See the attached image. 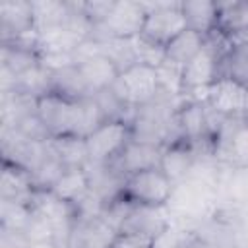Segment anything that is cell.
<instances>
[{"label":"cell","instance_id":"cell-1","mask_svg":"<svg viewBox=\"0 0 248 248\" xmlns=\"http://www.w3.org/2000/svg\"><path fill=\"white\" fill-rule=\"evenodd\" d=\"M172 190H174V182L167 176V172L161 167H155L124 176L118 196L132 205L167 207Z\"/></svg>","mask_w":248,"mask_h":248},{"label":"cell","instance_id":"cell-2","mask_svg":"<svg viewBox=\"0 0 248 248\" xmlns=\"http://www.w3.org/2000/svg\"><path fill=\"white\" fill-rule=\"evenodd\" d=\"M145 8L147 14L140 33V39H143L145 43L165 48L176 35L186 29L180 2H145Z\"/></svg>","mask_w":248,"mask_h":248},{"label":"cell","instance_id":"cell-3","mask_svg":"<svg viewBox=\"0 0 248 248\" xmlns=\"http://www.w3.org/2000/svg\"><path fill=\"white\" fill-rule=\"evenodd\" d=\"M37 114L50 138L79 136V99L76 101L48 91L37 99Z\"/></svg>","mask_w":248,"mask_h":248},{"label":"cell","instance_id":"cell-4","mask_svg":"<svg viewBox=\"0 0 248 248\" xmlns=\"http://www.w3.org/2000/svg\"><path fill=\"white\" fill-rule=\"evenodd\" d=\"M145 14V2H114L110 16L101 25L91 27L89 39H138L143 27Z\"/></svg>","mask_w":248,"mask_h":248},{"label":"cell","instance_id":"cell-5","mask_svg":"<svg viewBox=\"0 0 248 248\" xmlns=\"http://www.w3.org/2000/svg\"><path fill=\"white\" fill-rule=\"evenodd\" d=\"M112 87L134 108L151 103L163 89L157 68L149 66V64H141V62H138V64L130 66L128 70H124L116 78Z\"/></svg>","mask_w":248,"mask_h":248},{"label":"cell","instance_id":"cell-6","mask_svg":"<svg viewBox=\"0 0 248 248\" xmlns=\"http://www.w3.org/2000/svg\"><path fill=\"white\" fill-rule=\"evenodd\" d=\"M130 140H132L130 122H122V120L103 122L99 128H95L85 138V145L89 153V167L112 163Z\"/></svg>","mask_w":248,"mask_h":248},{"label":"cell","instance_id":"cell-7","mask_svg":"<svg viewBox=\"0 0 248 248\" xmlns=\"http://www.w3.org/2000/svg\"><path fill=\"white\" fill-rule=\"evenodd\" d=\"M118 231L99 213H78L64 248H110Z\"/></svg>","mask_w":248,"mask_h":248},{"label":"cell","instance_id":"cell-8","mask_svg":"<svg viewBox=\"0 0 248 248\" xmlns=\"http://www.w3.org/2000/svg\"><path fill=\"white\" fill-rule=\"evenodd\" d=\"M170 213L167 207H143V205H132L128 207L118 232L140 236L145 240H155L169 225H170Z\"/></svg>","mask_w":248,"mask_h":248},{"label":"cell","instance_id":"cell-9","mask_svg":"<svg viewBox=\"0 0 248 248\" xmlns=\"http://www.w3.org/2000/svg\"><path fill=\"white\" fill-rule=\"evenodd\" d=\"M0 31L2 43L29 39L37 35L33 2H2L0 4Z\"/></svg>","mask_w":248,"mask_h":248},{"label":"cell","instance_id":"cell-10","mask_svg":"<svg viewBox=\"0 0 248 248\" xmlns=\"http://www.w3.org/2000/svg\"><path fill=\"white\" fill-rule=\"evenodd\" d=\"M202 99L221 118H244L246 87L231 79H217Z\"/></svg>","mask_w":248,"mask_h":248},{"label":"cell","instance_id":"cell-11","mask_svg":"<svg viewBox=\"0 0 248 248\" xmlns=\"http://www.w3.org/2000/svg\"><path fill=\"white\" fill-rule=\"evenodd\" d=\"M161 157H163V147L161 145L130 140L126 143V147L120 151V155L112 163H108V167H112L124 178V176L140 172V170L161 167Z\"/></svg>","mask_w":248,"mask_h":248},{"label":"cell","instance_id":"cell-12","mask_svg":"<svg viewBox=\"0 0 248 248\" xmlns=\"http://www.w3.org/2000/svg\"><path fill=\"white\" fill-rule=\"evenodd\" d=\"M202 159L203 157L194 143H190L186 140H178V141H172L163 147L161 169L176 184V182L188 178Z\"/></svg>","mask_w":248,"mask_h":248},{"label":"cell","instance_id":"cell-13","mask_svg":"<svg viewBox=\"0 0 248 248\" xmlns=\"http://www.w3.org/2000/svg\"><path fill=\"white\" fill-rule=\"evenodd\" d=\"M217 79H231L248 89V39L227 45L217 62Z\"/></svg>","mask_w":248,"mask_h":248},{"label":"cell","instance_id":"cell-14","mask_svg":"<svg viewBox=\"0 0 248 248\" xmlns=\"http://www.w3.org/2000/svg\"><path fill=\"white\" fill-rule=\"evenodd\" d=\"M215 33L227 41L248 39V2H217Z\"/></svg>","mask_w":248,"mask_h":248},{"label":"cell","instance_id":"cell-15","mask_svg":"<svg viewBox=\"0 0 248 248\" xmlns=\"http://www.w3.org/2000/svg\"><path fill=\"white\" fill-rule=\"evenodd\" d=\"M35 196V188L31 182V174L12 163L2 165V180H0V198L2 202L16 203H31Z\"/></svg>","mask_w":248,"mask_h":248},{"label":"cell","instance_id":"cell-16","mask_svg":"<svg viewBox=\"0 0 248 248\" xmlns=\"http://www.w3.org/2000/svg\"><path fill=\"white\" fill-rule=\"evenodd\" d=\"M203 46H205L203 35L190 31V29H184L180 35H176L165 46V64H169L176 70H182L188 62H192L202 52Z\"/></svg>","mask_w":248,"mask_h":248},{"label":"cell","instance_id":"cell-17","mask_svg":"<svg viewBox=\"0 0 248 248\" xmlns=\"http://www.w3.org/2000/svg\"><path fill=\"white\" fill-rule=\"evenodd\" d=\"M52 194L78 209L91 196L87 169H66L56 186L52 188Z\"/></svg>","mask_w":248,"mask_h":248},{"label":"cell","instance_id":"cell-18","mask_svg":"<svg viewBox=\"0 0 248 248\" xmlns=\"http://www.w3.org/2000/svg\"><path fill=\"white\" fill-rule=\"evenodd\" d=\"M180 10L186 21V29L209 37L217 27V2L211 0H188L180 2Z\"/></svg>","mask_w":248,"mask_h":248},{"label":"cell","instance_id":"cell-19","mask_svg":"<svg viewBox=\"0 0 248 248\" xmlns=\"http://www.w3.org/2000/svg\"><path fill=\"white\" fill-rule=\"evenodd\" d=\"M50 145L66 169H87L89 167V153L85 145V138L79 136H62L50 138Z\"/></svg>","mask_w":248,"mask_h":248},{"label":"cell","instance_id":"cell-20","mask_svg":"<svg viewBox=\"0 0 248 248\" xmlns=\"http://www.w3.org/2000/svg\"><path fill=\"white\" fill-rule=\"evenodd\" d=\"M110 248H153V242L145 240V238H140V236L118 232V236L112 240Z\"/></svg>","mask_w":248,"mask_h":248},{"label":"cell","instance_id":"cell-21","mask_svg":"<svg viewBox=\"0 0 248 248\" xmlns=\"http://www.w3.org/2000/svg\"><path fill=\"white\" fill-rule=\"evenodd\" d=\"M0 248H27L29 240L23 232H14V231H6L0 229Z\"/></svg>","mask_w":248,"mask_h":248},{"label":"cell","instance_id":"cell-22","mask_svg":"<svg viewBox=\"0 0 248 248\" xmlns=\"http://www.w3.org/2000/svg\"><path fill=\"white\" fill-rule=\"evenodd\" d=\"M182 248H217V246H213L211 242H207L205 238H202V236L194 231V232L188 236V240L184 242V246H182Z\"/></svg>","mask_w":248,"mask_h":248},{"label":"cell","instance_id":"cell-23","mask_svg":"<svg viewBox=\"0 0 248 248\" xmlns=\"http://www.w3.org/2000/svg\"><path fill=\"white\" fill-rule=\"evenodd\" d=\"M27 248H62L54 238H45V240H29Z\"/></svg>","mask_w":248,"mask_h":248},{"label":"cell","instance_id":"cell-24","mask_svg":"<svg viewBox=\"0 0 248 248\" xmlns=\"http://www.w3.org/2000/svg\"><path fill=\"white\" fill-rule=\"evenodd\" d=\"M246 124H248V118H246Z\"/></svg>","mask_w":248,"mask_h":248}]
</instances>
